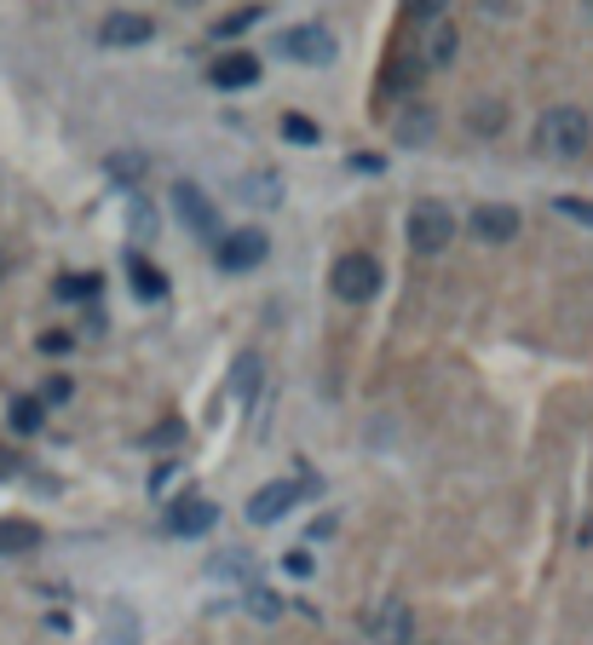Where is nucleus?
<instances>
[{
  "label": "nucleus",
  "mask_w": 593,
  "mask_h": 645,
  "mask_svg": "<svg viewBox=\"0 0 593 645\" xmlns=\"http://www.w3.org/2000/svg\"><path fill=\"white\" fill-rule=\"evenodd\" d=\"M150 35H157V23H150L144 12H110L105 23H98V41L105 46H144Z\"/></svg>",
  "instance_id": "9b49d317"
},
{
  "label": "nucleus",
  "mask_w": 593,
  "mask_h": 645,
  "mask_svg": "<svg viewBox=\"0 0 593 645\" xmlns=\"http://www.w3.org/2000/svg\"><path fill=\"white\" fill-rule=\"evenodd\" d=\"M587 144H593V121H587V110H576V105L541 110V121H536V150H541V157L571 162V157H587Z\"/></svg>",
  "instance_id": "f257e3e1"
},
{
  "label": "nucleus",
  "mask_w": 593,
  "mask_h": 645,
  "mask_svg": "<svg viewBox=\"0 0 593 645\" xmlns=\"http://www.w3.org/2000/svg\"><path fill=\"white\" fill-rule=\"evenodd\" d=\"M409 248L416 254H444L450 243H455V230H461V219H455V208L450 202H438V196H421L416 208H409Z\"/></svg>",
  "instance_id": "f03ea898"
},
{
  "label": "nucleus",
  "mask_w": 593,
  "mask_h": 645,
  "mask_svg": "<svg viewBox=\"0 0 593 645\" xmlns=\"http://www.w3.org/2000/svg\"><path fill=\"white\" fill-rule=\"evenodd\" d=\"M282 571H289V577H312V553H289V559H282Z\"/></svg>",
  "instance_id": "cd10ccee"
},
{
  "label": "nucleus",
  "mask_w": 593,
  "mask_h": 645,
  "mask_svg": "<svg viewBox=\"0 0 593 645\" xmlns=\"http://www.w3.org/2000/svg\"><path fill=\"white\" fill-rule=\"evenodd\" d=\"M421 64H427V69L455 64V30H450V23H432V30L421 35Z\"/></svg>",
  "instance_id": "4468645a"
},
{
  "label": "nucleus",
  "mask_w": 593,
  "mask_h": 645,
  "mask_svg": "<svg viewBox=\"0 0 593 645\" xmlns=\"http://www.w3.org/2000/svg\"><path fill=\"white\" fill-rule=\"evenodd\" d=\"M41 421H46V404L41 398H18L12 404V432H41Z\"/></svg>",
  "instance_id": "a211bd4d"
},
{
  "label": "nucleus",
  "mask_w": 593,
  "mask_h": 645,
  "mask_svg": "<svg viewBox=\"0 0 593 645\" xmlns=\"http://www.w3.org/2000/svg\"><path fill=\"white\" fill-rule=\"evenodd\" d=\"M242 196H248V202H282V185H277V173H248Z\"/></svg>",
  "instance_id": "aec40b11"
},
{
  "label": "nucleus",
  "mask_w": 593,
  "mask_h": 645,
  "mask_svg": "<svg viewBox=\"0 0 593 645\" xmlns=\"http://www.w3.org/2000/svg\"><path fill=\"white\" fill-rule=\"evenodd\" d=\"M208 571H214V577H230V582H248L254 565H248V553H219V559L208 565Z\"/></svg>",
  "instance_id": "4be33fe9"
},
{
  "label": "nucleus",
  "mask_w": 593,
  "mask_h": 645,
  "mask_svg": "<svg viewBox=\"0 0 593 645\" xmlns=\"http://www.w3.org/2000/svg\"><path fill=\"white\" fill-rule=\"evenodd\" d=\"M58 398H69V380H46V398L41 404H58Z\"/></svg>",
  "instance_id": "7c9ffc66"
},
{
  "label": "nucleus",
  "mask_w": 593,
  "mask_h": 645,
  "mask_svg": "<svg viewBox=\"0 0 593 645\" xmlns=\"http://www.w3.org/2000/svg\"><path fill=\"white\" fill-rule=\"evenodd\" d=\"M248 611H254V616H266V623H271V616L282 611V600H277V593H266V588H248Z\"/></svg>",
  "instance_id": "5701e85b"
},
{
  "label": "nucleus",
  "mask_w": 593,
  "mask_h": 645,
  "mask_svg": "<svg viewBox=\"0 0 593 645\" xmlns=\"http://www.w3.org/2000/svg\"><path fill=\"white\" fill-rule=\"evenodd\" d=\"M219 525V507L202 502V496H185L168 507V536H208Z\"/></svg>",
  "instance_id": "6e6552de"
},
{
  "label": "nucleus",
  "mask_w": 593,
  "mask_h": 645,
  "mask_svg": "<svg viewBox=\"0 0 593 645\" xmlns=\"http://www.w3.org/2000/svg\"><path fill=\"white\" fill-rule=\"evenodd\" d=\"M386 162L380 157H369V150H364V157H352V173H380Z\"/></svg>",
  "instance_id": "c756f323"
},
{
  "label": "nucleus",
  "mask_w": 593,
  "mask_h": 645,
  "mask_svg": "<svg viewBox=\"0 0 593 645\" xmlns=\"http://www.w3.org/2000/svg\"><path fill=\"white\" fill-rule=\"evenodd\" d=\"M93 289H98L93 277H64V282H58V294H64V300H75V294H93Z\"/></svg>",
  "instance_id": "bb28decb"
},
{
  "label": "nucleus",
  "mask_w": 593,
  "mask_h": 645,
  "mask_svg": "<svg viewBox=\"0 0 593 645\" xmlns=\"http://www.w3.org/2000/svg\"><path fill=\"white\" fill-rule=\"evenodd\" d=\"M248 23H260V7H248V12H237V18H225V23H219V35H242Z\"/></svg>",
  "instance_id": "a878e982"
},
{
  "label": "nucleus",
  "mask_w": 593,
  "mask_h": 645,
  "mask_svg": "<svg viewBox=\"0 0 593 645\" xmlns=\"http://www.w3.org/2000/svg\"><path fill=\"white\" fill-rule=\"evenodd\" d=\"M553 214H564V219H576V225L593 230V202L587 196H553Z\"/></svg>",
  "instance_id": "412c9836"
},
{
  "label": "nucleus",
  "mask_w": 593,
  "mask_h": 645,
  "mask_svg": "<svg viewBox=\"0 0 593 645\" xmlns=\"http://www.w3.org/2000/svg\"><path fill=\"white\" fill-rule=\"evenodd\" d=\"M502 121H507V105H502V98H473V105H467V127H473L478 139L502 133Z\"/></svg>",
  "instance_id": "f3484780"
},
{
  "label": "nucleus",
  "mask_w": 593,
  "mask_h": 645,
  "mask_svg": "<svg viewBox=\"0 0 593 645\" xmlns=\"http://www.w3.org/2000/svg\"><path fill=\"white\" fill-rule=\"evenodd\" d=\"M254 380H260V357H242L237 364V393L242 398H254Z\"/></svg>",
  "instance_id": "b1692460"
},
{
  "label": "nucleus",
  "mask_w": 593,
  "mask_h": 645,
  "mask_svg": "<svg viewBox=\"0 0 593 645\" xmlns=\"http://www.w3.org/2000/svg\"><path fill=\"white\" fill-rule=\"evenodd\" d=\"M403 7L416 12V18H427V23H438V18L450 12V0H403Z\"/></svg>",
  "instance_id": "393cba45"
},
{
  "label": "nucleus",
  "mask_w": 593,
  "mask_h": 645,
  "mask_svg": "<svg viewBox=\"0 0 593 645\" xmlns=\"http://www.w3.org/2000/svg\"><path fill=\"white\" fill-rule=\"evenodd\" d=\"M168 202H173L179 225H185V230H196V237H214V230H219V208L208 202V191H202V185H191V179H173Z\"/></svg>",
  "instance_id": "20e7f679"
},
{
  "label": "nucleus",
  "mask_w": 593,
  "mask_h": 645,
  "mask_svg": "<svg viewBox=\"0 0 593 645\" xmlns=\"http://www.w3.org/2000/svg\"><path fill=\"white\" fill-rule=\"evenodd\" d=\"M110 168H116V173H139L144 162H139V157H110Z\"/></svg>",
  "instance_id": "2f4dec72"
},
{
  "label": "nucleus",
  "mask_w": 593,
  "mask_h": 645,
  "mask_svg": "<svg viewBox=\"0 0 593 645\" xmlns=\"http://www.w3.org/2000/svg\"><path fill=\"white\" fill-rule=\"evenodd\" d=\"M266 254H271V243H266V230L260 225H237V230H225L219 237V271H254V266H266Z\"/></svg>",
  "instance_id": "39448f33"
},
{
  "label": "nucleus",
  "mask_w": 593,
  "mask_h": 645,
  "mask_svg": "<svg viewBox=\"0 0 593 645\" xmlns=\"http://www.w3.org/2000/svg\"><path fill=\"white\" fill-rule=\"evenodd\" d=\"M369 628H375L380 645H409V628H416V623H409V605H403V600H386V605L375 611Z\"/></svg>",
  "instance_id": "ddd939ff"
},
{
  "label": "nucleus",
  "mask_w": 593,
  "mask_h": 645,
  "mask_svg": "<svg viewBox=\"0 0 593 645\" xmlns=\"http://www.w3.org/2000/svg\"><path fill=\"white\" fill-rule=\"evenodd\" d=\"M41 548V530L30 519H0V559H12V553H35Z\"/></svg>",
  "instance_id": "2eb2a0df"
},
{
  "label": "nucleus",
  "mask_w": 593,
  "mask_h": 645,
  "mask_svg": "<svg viewBox=\"0 0 593 645\" xmlns=\"http://www.w3.org/2000/svg\"><path fill=\"white\" fill-rule=\"evenodd\" d=\"M127 282H133L139 300H162L168 294V277L150 266V260H139V254H127Z\"/></svg>",
  "instance_id": "dca6fc26"
},
{
  "label": "nucleus",
  "mask_w": 593,
  "mask_h": 645,
  "mask_svg": "<svg viewBox=\"0 0 593 645\" xmlns=\"http://www.w3.org/2000/svg\"><path fill=\"white\" fill-rule=\"evenodd\" d=\"M277 127H282V139H289V144H317V139H323V133H317V121H312V116H294V110L282 116Z\"/></svg>",
  "instance_id": "6ab92c4d"
},
{
  "label": "nucleus",
  "mask_w": 593,
  "mask_h": 645,
  "mask_svg": "<svg viewBox=\"0 0 593 645\" xmlns=\"http://www.w3.org/2000/svg\"><path fill=\"white\" fill-rule=\"evenodd\" d=\"M392 133H398V144H409V150L432 144V133H438V110L421 105V98H409V105L398 110V121H392Z\"/></svg>",
  "instance_id": "9d476101"
},
{
  "label": "nucleus",
  "mask_w": 593,
  "mask_h": 645,
  "mask_svg": "<svg viewBox=\"0 0 593 645\" xmlns=\"http://www.w3.org/2000/svg\"><path fill=\"white\" fill-rule=\"evenodd\" d=\"M300 496H305V484H300V479H282V484L254 490V496H248V525H277Z\"/></svg>",
  "instance_id": "0eeeda50"
},
{
  "label": "nucleus",
  "mask_w": 593,
  "mask_h": 645,
  "mask_svg": "<svg viewBox=\"0 0 593 645\" xmlns=\"http://www.w3.org/2000/svg\"><path fill=\"white\" fill-rule=\"evenodd\" d=\"M254 82H260V58H254V53H219V58H214V87L242 93V87H254Z\"/></svg>",
  "instance_id": "f8f14e48"
},
{
  "label": "nucleus",
  "mask_w": 593,
  "mask_h": 645,
  "mask_svg": "<svg viewBox=\"0 0 593 645\" xmlns=\"http://www.w3.org/2000/svg\"><path fill=\"white\" fill-rule=\"evenodd\" d=\"M41 352H53V357H58V352H69V334H58V329H53V334H41Z\"/></svg>",
  "instance_id": "c85d7f7f"
},
{
  "label": "nucleus",
  "mask_w": 593,
  "mask_h": 645,
  "mask_svg": "<svg viewBox=\"0 0 593 645\" xmlns=\"http://www.w3.org/2000/svg\"><path fill=\"white\" fill-rule=\"evenodd\" d=\"M282 53H289L294 64L323 69V64H334V35L323 30V23H294V30L282 35Z\"/></svg>",
  "instance_id": "423d86ee"
},
{
  "label": "nucleus",
  "mask_w": 593,
  "mask_h": 645,
  "mask_svg": "<svg viewBox=\"0 0 593 645\" xmlns=\"http://www.w3.org/2000/svg\"><path fill=\"white\" fill-rule=\"evenodd\" d=\"M328 289L334 300H346V305H369L380 294V266L369 260V254H341L328 271Z\"/></svg>",
  "instance_id": "7ed1b4c3"
},
{
  "label": "nucleus",
  "mask_w": 593,
  "mask_h": 645,
  "mask_svg": "<svg viewBox=\"0 0 593 645\" xmlns=\"http://www.w3.org/2000/svg\"><path fill=\"white\" fill-rule=\"evenodd\" d=\"M0 277H7V260H0Z\"/></svg>",
  "instance_id": "72a5a7b5"
},
{
  "label": "nucleus",
  "mask_w": 593,
  "mask_h": 645,
  "mask_svg": "<svg viewBox=\"0 0 593 645\" xmlns=\"http://www.w3.org/2000/svg\"><path fill=\"white\" fill-rule=\"evenodd\" d=\"M18 473V461H12V450H0V479H12Z\"/></svg>",
  "instance_id": "473e14b6"
},
{
  "label": "nucleus",
  "mask_w": 593,
  "mask_h": 645,
  "mask_svg": "<svg viewBox=\"0 0 593 645\" xmlns=\"http://www.w3.org/2000/svg\"><path fill=\"white\" fill-rule=\"evenodd\" d=\"M473 237L478 243H513L519 237V208H507V202H484V208H473Z\"/></svg>",
  "instance_id": "1a4fd4ad"
}]
</instances>
